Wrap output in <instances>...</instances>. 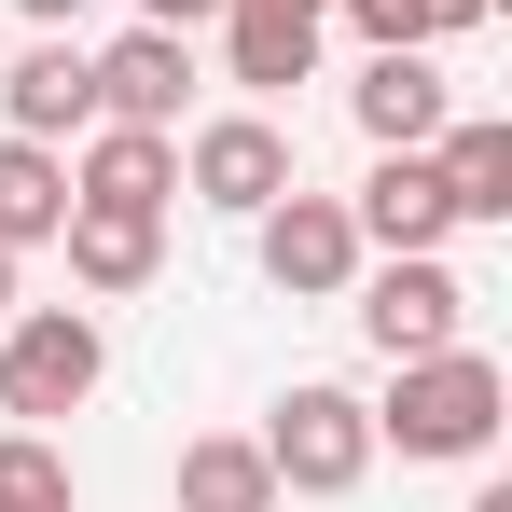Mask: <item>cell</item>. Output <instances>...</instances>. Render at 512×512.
I'll use <instances>...</instances> for the list:
<instances>
[{
  "label": "cell",
  "instance_id": "cell-16",
  "mask_svg": "<svg viewBox=\"0 0 512 512\" xmlns=\"http://www.w3.org/2000/svg\"><path fill=\"white\" fill-rule=\"evenodd\" d=\"M180 512H277V471H263V443H250V429L180 443Z\"/></svg>",
  "mask_w": 512,
  "mask_h": 512
},
{
  "label": "cell",
  "instance_id": "cell-11",
  "mask_svg": "<svg viewBox=\"0 0 512 512\" xmlns=\"http://www.w3.org/2000/svg\"><path fill=\"white\" fill-rule=\"evenodd\" d=\"M346 111H360V139H374V153H429V139L457 125L443 70H429V56H402V42H388V56H374V70L346 84Z\"/></svg>",
  "mask_w": 512,
  "mask_h": 512
},
{
  "label": "cell",
  "instance_id": "cell-14",
  "mask_svg": "<svg viewBox=\"0 0 512 512\" xmlns=\"http://www.w3.org/2000/svg\"><path fill=\"white\" fill-rule=\"evenodd\" d=\"M429 180H443L457 222H512V125H499V111L443 125V139H429Z\"/></svg>",
  "mask_w": 512,
  "mask_h": 512
},
{
  "label": "cell",
  "instance_id": "cell-1",
  "mask_svg": "<svg viewBox=\"0 0 512 512\" xmlns=\"http://www.w3.org/2000/svg\"><path fill=\"white\" fill-rule=\"evenodd\" d=\"M512 416V374L485 346H429V360H388V402H374V443H402V457H485Z\"/></svg>",
  "mask_w": 512,
  "mask_h": 512
},
{
  "label": "cell",
  "instance_id": "cell-17",
  "mask_svg": "<svg viewBox=\"0 0 512 512\" xmlns=\"http://www.w3.org/2000/svg\"><path fill=\"white\" fill-rule=\"evenodd\" d=\"M346 14H360V42H374V56H388V42H402V56H429V42L485 28L499 0H346Z\"/></svg>",
  "mask_w": 512,
  "mask_h": 512
},
{
  "label": "cell",
  "instance_id": "cell-4",
  "mask_svg": "<svg viewBox=\"0 0 512 512\" xmlns=\"http://www.w3.org/2000/svg\"><path fill=\"white\" fill-rule=\"evenodd\" d=\"M360 291V333H374V360H429V346L471 333V277L443 250H388L374 277H346Z\"/></svg>",
  "mask_w": 512,
  "mask_h": 512
},
{
  "label": "cell",
  "instance_id": "cell-6",
  "mask_svg": "<svg viewBox=\"0 0 512 512\" xmlns=\"http://www.w3.org/2000/svg\"><path fill=\"white\" fill-rule=\"evenodd\" d=\"M291 180H305V167H291V139H277L263 111H208V125H194V153H180V194H194V208H222V222L277 208Z\"/></svg>",
  "mask_w": 512,
  "mask_h": 512
},
{
  "label": "cell",
  "instance_id": "cell-18",
  "mask_svg": "<svg viewBox=\"0 0 512 512\" xmlns=\"http://www.w3.org/2000/svg\"><path fill=\"white\" fill-rule=\"evenodd\" d=\"M0 512H70V457H56V429H0Z\"/></svg>",
  "mask_w": 512,
  "mask_h": 512
},
{
  "label": "cell",
  "instance_id": "cell-21",
  "mask_svg": "<svg viewBox=\"0 0 512 512\" xmlns=\"http://www.w3.org/2000/svg\"><path fill=\"white\" fill-rule=\"evenodd\" d=\"M471 512H512V485H471Z\"/></svg>",
  "mask_w": 512,
  "mask_h": 512
},
{
  "label": "cell",
  "instance_id": "cell-15",
  "mask_svg": "<svg viewBox=\"0 0 512 512\" xmlns=\"http://www.w3.org/2000/svg\"><path fill=\"white\" fill-rule=\"evenodd\" d=\"M56 222H70L56 139H0V250H56Z\"/></svg>",
  "mask_w": 512,
  "mask_h": 512
},
{
  "label": "cell",
  "instance_id": "cell-20",
  "mask_svg": "<svg viewBox=\"0 0 512 512\" xmlns=\"http://www.w3.org/2000/svg\"><path fill=\"white\" fill-rule=\"evenodd\" d=\"M14 14H42V28H70V14H84V0H14Z\"/></svg>",
  "mask_w": 512,
  "mask_h": 512
},
{
  "label": "cell",
  "instance_id": "cell-10",
  "mask_svg": "<svg viewBox=\"0 0 512 512\" xmlns=\"http://www.w3.org/2000/svg\"><path fill=\"white\" fill-rule=\"evenodd\" d=\"M319 14H333V0H222V70L250 97L319 84Z\"/></svg>",
  "mask_w": 512,
  "mask_h": 512
},
{
  "label": "cell",
  "instance_id": "cell-8",
  "mask_svg": "<svg viewBox=\"0 0 512 512\" xmlns=\"http://www.w3.org/2000/svg\"><path fill=\"white\" fill-rule=\"evenodd\" d=\"M180 97H194V28H125L111 56H97V125H167L180 139Z\"/></svg>",
  "mask_w": 512,
  "mask_h": 512
},
{
  "label": "cell",
  "instance_id": "cell-5",
  "mask_svg": "<svg viewBox=\"0 0 512 512\" xmlns=\"http://www.w3.org/2000/svg\"><path fill=\"white\" fill-rule=\"evenodd\" d=\"M250 250H263V277L291 291V305H333L346 277H360V222H346V194H277V208H250Z\"/></svg>",
  "mask_w": 512,
  "mask_h": 512
},
{
  "label": "cell",
  "instance_id": "cell-7",
  "mask_svg": "<svg viewBox=\"0 0 512 512\" xmlns=\"http://www.w3.org/2000/svg\"><path fill=\"white\" fill-rule=\"evenodd\" d=\"M97 125V56L70 28H42L14 70H0V139H84Z\"/></svg>",
  "mask_w": 512,
  "mask_h": 512
},
{
  "label": "cell",
  "instance_id": "cell-12",
  "mask_svg": "<svg viewBox=\"0 0 512 512\" xmlns=\"http://www.w3.org/2000/svg\"><path fill=\"white\" fill-rule=\"evenodd\" d=\"M346 222H360V250H443V236H457V208H443L429 153H374V180L346 194Z\"/></svg>",
  "mask_w": 512,
  "mask_h": 512
},
{
  "label": "cell",
  "instance_id": "cell-9",
  "mask_svg": "<svg viewBox=\"0 0 512 512\" xmlns=\"http://www.w3.org/2000/svg\"><path fill=\"white\" fill-rule=\"evenodd\" d=\"M56 250H70V277H84L97 305H125V291H153V277H167V208H84V194H70Z\"/></svg>",
  "mask_w": 512,
  "mask_h": 512
},
{
  "label": "cell",
  "instance_id": "cell-19",
  "mask_svg": "<svg viewBox=\"0 0 512 512\" xmlns=\"http://www.w3.org/2000/svg\"><path fill=\"white\" fill-rule=\"evenodd\" d=\"M139 14H153V28H194V14H222V0H139Z\"/></svg>",
  "mask_w": 512,
  "mask_h": 512
},
{
  "label": "cell",
  "instance_id": "cell-13",
  "mask_svg": "<svg viewBox=\"0 0 512 512\" xmlns=\"http://www.w3.org/2000/svg\"><path fill=\"white\" fill-rule=\"evenodd\" d=\"M70 194H84V208H167L180 194V139L167 125H97L84 167H70Z\"/></svg>",
  "mask_w": 512,
  "mask_h": 512
},
{
  "label": "cell",
  "instance_id": "cell-3",
  "mask_svg": "<svg viewBox=\"0 0 512 512\" xmlns=\"http://www.w3.org/2000/svg\"><path fill=\"white\" fill-rule=\"evenodd\" d=\"M250 443H263V471H277V499H346V485L374 471V402L333 388V374H305Z\"/></svg>",
  "mask_w": 512,
  "mask_h": 512
},
{
  "label": "cell",
  "instance_id": "cell-22",
  "mask_svg": "<svg viewBox=\"0 0 512 512\" xmlns=\"http://www.w3.org/2000/svg\"><path fill=\"white\" fill-rule=\"evenodd\" d=\"M0 319H14V250H0Z\"/></svg>",
  "mask_w": 512,
  "mask_h": 512
},
{
  "label": "cell",
  "instance_id": "cell-2",
  "mask_svg": "<svg viewBox=\"0 0 512 512\" xmlns=\"http://www.w3.org/2000/svg\"><path fill=\"white\" fill-rule=\"evenodd\" d=\"M97 374H111L97 305H28V319H0V416H14V429L84 416V402H97Z\"/></svg>",
  "mask_w": 512,
  "mask_h": 512
}]
</instances>
